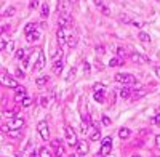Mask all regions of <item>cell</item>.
<instances>
[{"instance_id":"cell-40","label":"cell","mask_w":160,"mask_h":157,"mask_svg":"<svg viewBox=\"0 0 160 157\" xmlns=\"http://www.w3.org/2000/svg\"><path fill=\"white\" fill-rule=\"evenodd\" d=\"M55 155H56V157H62V155H64V148L59 146V148L55 151Z\"/></svg>"},{"instance_id":"cell-39","label":"cell","mask_w":160,"mask_h":157,"mask_svg":"<svg viewBox=\"0 0 160 157\" xmlns=\"http://www.w3.org/2000/svg\"><path fill=\"white\" fill-rule=\"evenodd\" d=\"M59 146H61V141H59V139H53V141H51V148L55 149V151H56Z\"/></svg>"},{"instance_id":"cell-22","label":"cell","mask_w":160,"mask_h":157,"mask_svg":"<svg viewBox=\"0 0 160 157\" xmlns=\"http://www.w3.org/2000/svg\"><path fill=\"white\" fill-rule=\"evenodd\" d=\"M138 38H139L142 43H149V42H151V35L146 34V32H139V34H138Z\"/></svg>"},{"instance_id":"cell-7","label":"cell","mask_w":160,"mask_h":157,"mask_svg":"<svg viewBox=\"0 0 160 157\" xmlns=\"http://www.w3.org/2000/svg\"><path fill=\"white\" fill-rule=\"evenodd\" d=\"M26 98H28V90H26L24 87H18L16 88V93H15V103H22Z\"/></svg>"},{"instance_id":"cell-32","label":"cell","mask_w":160,"mask_h":157,"mask_svg":"<svg viewBox=\"0 0 160 157\" xmlns=\"http://www.w3.org/2000/svg\"><path fill=\"white\" fill-rule=\"evenodd\" d=\"M48 15H50L48 3H43V5H42V18H48Z\"/></svg>"},{"instance_id":"cell-56","label":"cell","mask_w":160,"mask_h":157,"mask_svg":"<svg viewBox=\"0 0 160 157\" xmlns=\"http://www.w3.org/2000/svg\"><path fill=\"white\" fill-rule=\"evenodd\" d=\"M158 114H160V108H158Z\"/></svg>"},{"instance_id":"cell-53","label":"cell","mask_w":160,"mask_h":157,"mask_svg":"<svg viewBox=\"0 0 160 157\" xmlns=\"http://www.w3.org/2000/svg\"><path fill=\"white\" fill-rule=\"evenodd\" d=\"M131 157H142V155H141V154H133Z\"/></svg>"},{"instance_id":"cell-51","label":"cell","mask_w":160,"mask_h":157,"mask_svg":"<svg viewBox=\"0 0 160 157\" xmlns=\"http://www.w3.org/2000/svg\"><path fill=\"white\" fill-rule=\"evenodd\" d=\"M69 3H71V5H77L78 0H69Z\"/></svg>"},{"instance_id":"cell-3","label":"cell","mask_w":160,"mask_h":157,"mask_svg":"<svg viewBox=\"0 0 160 157\" xmlns=\"http://www.w3.org/2000/svg\"><path fill=\"white\" fill-rule=\"evenodd\" d=\"M58 24L59 28H68V26H72V18L69 11H59L58 16Z\"/></svg>"},{"instance_id":"cell-44","label":"cell","mask_w":160,"mask_h":157,"mask_svg":"<svg viewBox=\"0 0 160 157\" xmlns=\"http://www.w3.org/2000/svg\"><path fill=\"white\" fill-rule=\"evenodd\" d=\"M13 48H15V43H13V42H8V45H7V48H5V51H8V53H10V51H11Z\"/></svg>"},{"instance_id":"cell-31","label":"cell","mask_w":160,"mask_h":157,"mask_svg":"<svg viewBox=\"0 0 160 157\" xmlns=\"http://www.w3.org/2000/svg\"><path fill=\"white\" fill-rule=\"evenodd\" d=\"M146 95H148V90H139V91H136V93L135 95H133V98H135V99H139V98H142V96H146Z\"/></svg>"},{"instance_id":"cell-19","label":"cell","mask_w":160,"mask_h":157,"mask_svg":"<svg viewBox=\"0 0 160 157\" xmlns=\"http://www.w3.org/2000/svg\"><path fill=\"white\" fill-rule=\"evenodd\" d=\"M35 31H37V24H35V23H28V24H26V28H24L26 35L32 34V32H35Z\"/></svg>"},{"instance_id":"cell-52","label":"cell","mask_w":160,"mask_h":157,"mask_svg":"<svg viewBox=\"0 0 160 157\" xmlns=\"http://www.w3.org/2000/svg\"><path fill=\"white\" fill-rule=\"evenodd\" d=\"M29 157H37V154H35V152H31V154H29Z\"/></svg>"},{"instance_id":"cell-47","label":"cell","mask_w":160,"mask_h":157,"mask_svg":"<svg viewBox=\"0 0 160 157\" xmlns=\"http://www.w3.org/2000/svg\"><path fill=\"white\" fill-rule=\"evenodd\" d=\"M74 75H75V69L72 68L71 72H69V75H68V80H72V77H74Z\"/></svg>"},{"instance_id":"cell-9","label":"cell","mask_w":160,"mask_h":157,"mask_svg":"<svg viewBox=\"0 0 160 157\" xmlns=\"http://www.w3.org/2000/svg\"><path fill=\"white\" fill-rule=\"evenodd\" d=\"M130 58H131V61L133 63H138V64H148L151 59L146 56V55H142V53H131L130 55Z\"/></svg>"},{"instance_id":"cell-48","label":"cell","mask_w":160,"mask_h":157,"mask_svg":"<svg viewBox=\"0 0 160 157\" xmlns=\"http://www.w3.org/2000/svg\"><path fill=\"white\" fill-rule=\"evenodd\" d=\"M154 122H155V124H157V125L160 127V114H157V115L154 117Z\"/></svg>"},{"instance_id":"cell-45","label":"cell","mask_w":160,"mask_h":157,"mask_svg":"<svg viewBox=\"0 0 160 157\" xmlns=\"http://www.w3.org/2000/svg\"><path fill=\"white\" fill-rule=\"evenodd\" d=\"M83 71H85V74H90L91 68H90V64H88V63H83Z\"/></svg>"},{"instance_id":"cell-18","label":"cell","mask_w":160,"mask_h":157,"mask_svg":"<svg viewBox=\"0 0 160 157\" xmlns=\"http://www.w3.org/2000/svg\"><path fill=\"white\" fill-rule=\"evenodd\" d=\"M130 135H131V130H130V128H127V127H122V128L118 130V136L122 138V139L130 138Z\"/></svg>"},{"instance_id":"cell-5","label":"cell","mask_w":160,"mask_h":157,"mask_svg":"<svg viewBox=\"0 0 160 157\" xmlns=\"http://www.w3.org/2000/svg\"><path fill=\"white\" fill-rule=\"evenodd\" d=\"M2 84L5 85V87H8V88H18L19 85H18V82L15 80L13 77H10L8 74H7V71L5 69H2Z\"/></svg>"},{"instance_id":"cell-1","label":"cell","mask_w":160,"mask_h":157,"mask_svg":"<svg viewBox=\"0 0 160 157\" xmlns=\"http://www.w3.org/2000/svg\"><path fill=\"white\" fill-rule=\"evenodd\" d=\"M115 80L117 82H120V84H123V85H135L136 82H138V78L133 75V74H123V72H118V74H115Z\"/></svg>"},{"instance_id":"cell-42","label":"cell","mask_w":160,"mask_h":157,"mask_svg":"<svg viewBox=\"0 0 160 157\" xmlns=\"http://www.w3.org/2000/svg\"><path fill=\"white\" fill-rule=\"evenodd\" d=\"M37 7H38V0H31V2H29V8L31 10H34Z\"/></svg>"},{"instance_id":"cell-55","label":"cell","mask_w":160,"mask_h":157,"mask_svg":"<svg viewBox=\"0 0 160 157\" xmlns=\"http://www.w3.org/2000/svg\"><path fill=\"white\" fill-rule=\"evenodd\" d=\"M98 157H104V155H101V154H98Z\"/></svg>"},{"instance_id":"cell-43","label":"cell","mask_w":160,"mask_h":157,"mask_svg":"<svg viewBox=\"0 0 160 157\" xmlns=\"http://www.w3.org/2000/svg\"><path fill=\"white\" fill-rule=\"evenodd\" d=\"M96 53H99V55H104V47L102 45H96Z\"/></svg>"},{"instance_id":"cell-13","label":"cell","mask_w":160,"mask_h":157,"mask_svg":"<svg viewBox=\"0 0 160 157\" xmlns=\"http://www.w3.org/2000/svg\"><path fill=\"white\" fill-rule=\"evenodd\" d=\"M43 68H45V55H43V51H38L37 63H35V71H42Z\"/></svg>"},{"instance_id":"cell-33","label":"cell","mask_w":160,"mask_h":157,"mask_svg":"<svg viewBox=\"0 0 160 157\" xmlns=\"http://www.w3.org/2000/svg\"><path fill=\"white\" fill-rule=\"evenodd\" d=\"M117 55H118V58H120V59L125 58V56H127V51H125V48L118 47V48H117Z\"/></svg>"},{"instance_id":"cell-12","label":"cell","mask_w":160,"mask_h":157,"mask_svg":"<svg viewBox=\"0 0 160 157\" xmlns=\"http://www.w3.org/2000/svg\"><path fill=\"white\" fill-rule=\"evenodd\" d=\"M95 5L99 8V11L102 13V15H106V16H109L111 15V10H109V7L104 3V0H95Z\"/></svg>"},{"instance_id":"cell-30","label":"cell","mask_w":160,"mask_h":157,"mask_svg":"<svg viewBox=\"0 0 160 157\" xmlns=\"http://www.w3.org/2000/svg\"><path fill=\"white\" fill-rule=\"evenodd\" d=\"M8 136H11V138H19L21 136V130H8Z\"/></svg>"},{"instance_id":"cell-2","label":"cell","mask_w":160,"mask_h":157,"mask_svg":"<svg viewBox=\"0 0 160 157\" xmlns=\"http://www.w3.org/2000/svg\"><path fill=\"white\" fill-rule=\"evenodd\" d=\"M111 152H112V138H111V136H106V138H102L99 154L106 157V155H109Z\"/></svg>"},{"instance_id":"cell-50","label":"cell","mask_w":160,"mask_h":157,"mask_svg":"<svg viewBox=\"0 0 160 157\" xmlns=\"http://www.w3.org/2000/svg\"><path fill=\"white\" fill-rule=\"evenodd\" d=\"M155 74H157V77L160 78V66H157V68H155Z\"/></svg>"},{"instance_id":"cell-24","label":"cell","mask_w":160,"mask_h":157,"mask_svg":"<svg viewBox=\"0 0 160 157\" xmlns=\"http://www.w3.org/2000/svg\"><path fill=\"white\" fill-rule=\"evenodd\" d=\"M15 13H16V8H15V7H8V8L3 11V15H2V16H5V18H11L13 15H15Z\"/></svg>"},{"instance_id":"cell-6","label":"cell","mask_w":160,"mask_h":157,"mask_svg":"<svg viewBox=\"0 0 160 157\" xmlns=\"http://www.w3.org/2000/svg\"><path fill=\"white\" fill-rule=\"evenodd\" d=\"M37 130H38L40 136H42V139H43V141H48V138H50V127H48V124H47L45 120H40V122H38Z\"/></svg>"},{"instance_id":"cell-17","label":"cell","mask_w":160,"mask_h":157,"mask_svg":"<svg viewBox=\"0 0 160 157\" xmlns=\"http://www.w3.org/2000/svg\"><path fill=\"white\" fill-rule=\"evenodd\" d=\"M28 56H29V50H28V48H19V50L16 51V58H18V59H22V61H24Z\"/></svg>"},{"instance_id":"cell-49","label":"cell","mask_w":160,"mask_h":157,"mask_svg":"<svg viewBox=\"0 0 160 157\" xmlns=\"http://www.w3.org/2000/svg\"><path fill=\"white\" fill-rule=\"evenodd\" d=\"M155 144L160 148V135H157V136H155Z\"/></svg>"},{"instance_id":"cell-34","label":"cell","mask_w":160,"mask_h":157,"mask_svg":"<svg viewBox=\"0 0 160 157\" xmlns=\"http://www.w3.org/2000/svg\"><path fill=\"white\" fill-rule=\"evenodd\" d=\"M131 24L135 26V28H139V29H141V28H144V23H142L141 19H133V21H131Z\"/></svg>"},{"instance_id":"cell-57","label":"cell","mask_w":160,"mask_h":157,"mask_svg":"<svg viewBox=\"0 0 160 157\" xmlns=\"http://www.w3.org/2000/svg\"><path fill=\"white\" fill-rule=\"evenodd\" d=\"M154 157H160V155H154Z\"/></svg>"},{"instance_id":"cell-14","label":"cell","mask_w":160,"mask_h":157,"mask_svg":"<svg viewBox=\"0 0 160 157\" xmlns=\"http://www.w3.org/2000/svg\"><path fill=\"white\" fill-rule=\"evenodd\" d=\"M62 69H64V63H62V59L55 61V64H53V72L59 75V74L62 72Z\"/></svg>"},{"instance_id":"cell-21","label":"cell","mask_w":160,"mask_h":157,"mask_svg":"<svg viewBox=\"0 0 160 157\" xmlns=\"http://www.w3.org/2000/svg\"><path fill=\"white\" fill-rule=\"evenodd\" d=\"M26 38H28V42H37L38 40V38H40V34L35 31V32H32V34H28V35H26Z\"/></svg>"},{"instance_id":"cell-54","label":"cell","mask_w":160,"mask_h":157,"mask_svg":"<svg viewBox=\"0 0 160 157\" xmlns=\"http://www.w3.org/2000/svg\"><path fill=\"white\" fill-rule=\"evenodd\" d=\"M68 157H75V154H71V155H68Z\"/></svg>"},{"instance_id":"cell-20","label":"cell","mask_w":160,"mask_h":157,"mask_svg":"<svg viewBox=\"0 0 160 157\" xmlns=\"http://www.w3.org/2000/svg\"><path fill=\"white\" fill-rule=\"evenodd\" d=\"M99 136H101V130H99V128H93L91 133H90V139H91V141H98Z\"/></svg>"},{"instance_id":"cell-41","label":"cell","mask_w":160,"mask_h":157,"mask_svg":"<svg viewBox=\"0 0 160 157\" xmlns=\"http://www.w3.org/2000/svg\"><path fill=\"white\" fill-rule=\"evenodd\" d=\"M102 125H106V127H108V125H111V119H109V117L108 115H102Z\"/></svg>"},{"instance_id":"cell-4","label":"cell","mask_w":160,"mask_h":157,"mask_svg":"<svg viewBox=\"0 0 160 157\" xmlns=\"http://www.w3.org/2000/svg\"><path fill=\"white\" fill-rule=\"evenodd\" d=\"M64 133H66V139H68V144L69 146H77V135L74 132V128L71 125H66V130H64Z\"/></svg>"},{"instance_id":"cell-28","label":"cell","mask_w":160,"mask_h":157,"mask_svg":"<svg viewBox=\"0 0 160 157\" xmlns=\"http://www.w3.org/2000/svg\"><path fill=\"white\" fill-rule=\"evenodd\" d=\"M3 117H5V119H15V117H16V109L15 111H3Z\"/></svg>"},{"instance_id":"cell-38","label":"cell","mask_w":160,"mask_h":157,"mask_svg":"<svg viewBox=\"0 0 160 157\" xmlns=\"http://www.w3.org/2000/svg\"><path fill=\"white\" fill-rule=\"evenodd\" d=\"M31 104H32V99H31V98H26V99L21 103V106H22V108H29Z\"/></svg>"},{"instance_id":"cell-37","label":"cell","mask_w":160,"mask_h":157,"mask_svg":"<svg viewBox=\"0 0 160 157\" xmlns=\"http://www.w3.org/2000/svg\"><path fill=\"white\" fill-rule=\"evenodd\" d=\"M95 99L101 104V103H104V93H95Z\"/></svg>"},{"instance_id":"cell-29","label":"cell","mask_w":160,"mask_h":157,"mask_svg":"<svg viewBox=\"0 0 160 157\" xmlns=\"http://www.w3.org/2000/svg\"><path fill=\"white\" fill-rule=\"evenodd\" d=\"M68 45H69L71 48H74V47L77 45V37H74V35H68Z\"/></svg>"},{"instance_id":"cell-35","label":"cell","mask_w":160,"mask_h":157,"mask_svg":"<svg viewBox=\"0 0 160 157\" xmlns=\"http://www.w3.org/2000/svg\"><path fill=\"white\" fill-rule=\"evenodd\" d=\"M48 98L47 96H42V98H40V106H42V108H48Z\"/></svg>"},{"instance_id":"cell-16","label":"cell","mask_w":160,"mask_h":157,"mask_svg":"<svg viewBox=\"0 0 160 157\" xmlns=\"http://www.w3.org/2000/svg\"><path fill=\"white\" fill-rule=\"evenodd\" d=\"M131 96V88L128 85H123V88L120 90V98H123V99H128Z\"/></svg>"},{"instance_id":"cell-11","label":"cell","mask_w":160,"mask_h":157,"mask_svg":"<svg viewBox=\"0 0 160 157\" xmlns=\"http://www.w3.org/2000/svg\"><path fill=\"white\" fill-rule=\"evenodd\" d=\"M75 151H77V155H85V154L88 152V143H87L85 139L78 141L77 146H75Z\"/></svg>"},{"instance_id":"cell-36","label":"cell","mask_w":160,"mask_h":157,"mask_svg":"<svg viewBox=\"0 0 160 157\" xmlns=\"http://www.w3.org/2000/svg\"><path fill=\"white\" fill-rule=\"evenodd\" d=\"M120 19H122V23H125V24H131V21H133L128 15H122V16H120Z\"/></svg>"},{"instance_id":"cell-25","label":"cell","mask_w":160,"mask_h":157,"mask_svg":"<svg viewBox=\"0 0 160 157\" xmlns=\"http://www.w3.org/2000/svg\"><path fill=\"white\" fill-rule=\"evenodd\" d=\"M93 91L95 93H106V87L102 84H95L93 85Z\"/></svg>"},{"instance_id":"cell-27","label":"cell","mask_w":160,"mask_h":157,"mask_svg":"<svg viewBox=\"0 0 160 157\" xmlns=\"http://www.w3.org/2000/svg\"><path fill=\"white\" fill-rule=\"evenodd\" d=\"M38 155H40V157H51V152H50V149H48L47 146H43V148H40Z\"/></svg>"},{"instance_id":"cell-8","label":"cell","mask_w":160,"mask_h":157,"mask_svg":"<svg viewBox=\"0 0 160 157\" xmlns=\"http://www.w3.org/2000/svg\"><path fill=\"white\" fill-rule=\"evenodd\" d=\"M56 38H58V45H59V47H64L66 43H68V34H66L64 28H58V31H56Z\"/></svg>"},{"instance_id":"cell-10","label":"cell","mask_w":160,"mask_h":157,"mask_svg":"<svg viewBox=\"0 0 160 157\" xmlns=\"http://www.w3.org/2000/svg\"><path fill=\"white\" fill-rule=\"evenodd\" d=\"M22 125H24V119H22V117H15V119H11L8 122L10 130H21Z\"/></svg>"},{"instance_id":"cell-46","label":"cell","mask_w":160,"mask_h":157,"mask_svg":"<svg viewBox=\"0 0 160 157\" xmlns=\"http://www.w3.org/2000/svg\"><path fill=\"white\" fill-rule=\"evenodd\" d=\"M16 77H18V78H24V72H22L21 69H16Z\"/></svg>"},{"instance_id":"cell-23","label":"cell","mask_w":160,"mask_h":157,"mask_svg":"<svg viewBox=\"0 0 160 157\" xmlns=\"http://www.w3.org/2000/svg\"><path fill=\"white\" fill-rule=\"evenodd\" d=\"M48 84V75H42V77H38L37 80H35V85L37 87H43Z\"/></svg>"},{"instance_id":"cell-26","label":"cell","mask_w":160,"mask_h":157,"mask_svg":"<svg viewBox=\"0 0 160 157\" xmlns=\"http://www.w3.org/2000/svg\"><path fill=\"white\" fill-rule=\"evenodd\" d=\"M109 66H111V68L122 66V59H120L118 56H117V58H111V61H109Z\"/></svg>"},{"instance_id":"cell-15","label":"cell","mask_w":160,"mask_h":157,"mask_svg":"<svg viewBox=\"0 0 160 157\" xmlns=\"http://www.w3.org/2000/svg\"><path fill=\"white\" fill-rule=\"evenodd\" d=\"M88 128H90V117L88 115H83V120H82V124H80V132L87 133Z\"/></svg>"}]
</instances>
